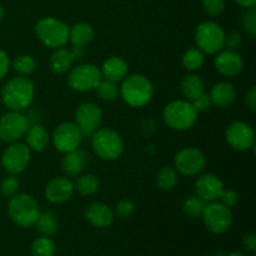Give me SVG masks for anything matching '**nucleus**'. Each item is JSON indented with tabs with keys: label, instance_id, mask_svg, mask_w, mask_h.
Instances as JSON below:
<instances>
[{
	"label": "nucleus",
	"instance_id": "obj_1",
	"mask_svg": "<svg viewBox=\"0 0 256 256\" xmlns=\"http://www.w3.org/2000/svg\"><path fill=\"white\" fill-rule=\"evenodd\" d=\"M35 88L26 76H15L8 80L2 90V99L10 112H22L30 106L34 99Z\"/></svg>",
	"mask_w": 256,
	"mask_h": 256
},
{
	"label": "nucleus",
	"instance_id": "obj_2",
	"mask_svg": "<svg viewBox=\"0 0 256 256\" xmlns=\"http://www.w3.org/2000/svg\"><path fill=\"white\" fill-rule=\"evenodd\" d=\"M8 214L14 224L26 229L34 226L40 215V209L36 200L32 195L20 192L10 198Z\"/></svg>",
	"mask_w": 256,
	"mask_h": 256
},
{
	"label": "nucleus",
	"instance_id": "obj_3",
	"mask_svg": "<svg viewBox=\"0 0 256 256\" xmlns=\"http://www.w3.org/2000/svg\"><path fill=\"white\" fill-rule=\"evenodd\" d=\"M122 100L132 108H142L152 100L154 88L145 75L134 74L122 82L119 89Z\"/></svg>",
	"mask_w": 256,
	"mask_h": 256
},
{
	"label": "nucleus",
	"instance_id": "obj_4",
	"mask_svg": "<svg viewBox=\"0 0 256 256\" xmlns=\"http://www.w3.org/2000/svg\"><path fill=\"white\" fill-rule=\"evenodd\" d=\"M92 146L95 154L106 162L119 159L124 152V142L122 136L109 128H99L92 135Z\"/></svg>",
	"mask_w": 256,
	"mask_h": 256
},
{
	"label": "nucleus",
	"instance_id": "obj_5",
	"mask_svg": "<svg viewBox=\"0 0 256 256\" xmlns=\"http://www.w3.org/2000/svg\"><path fill=\"white\" fill-rule=\"evenodd\" d=\"M69 29L65 22L56 18H42L35 25V34L38 39L48 48L58 49L69 42Z\"/></svg>",
	"mask_w": 256,
	"mask_h": 256
},
{
	"label": "nucleus",
	"instance_id": "obj_6",
	"mask_svg": "<svg viewBox=\"0 0 256 256\" xmlns=\"http://www.w3.org/2000/svg\"><path fill=\"white\" fill-rule=\"evenodd\" d=\"M165 124L174 130H188L196 122L198 112L192 104L186 100L172 102L162 110Z\"/></svg>",
	"mask_w": 256,
	"mask_h": 256
},
{
	"label": "nucleus",
	"instance_id": "obj_7",
	"mask_svg": "<svg viewBox=\"0 0 256 256\" xmlns=\"http://www.w3.org/2000/svg\"><path fill=\"white\" fill-rule=\"evenodd\" d=\"M225 32L214 22H204L196 28L195 40L196 45L205 54H216L225 46Z\"/></svg>",
	"mask_w": 256,
	"mask_h": 256
},
{
	"label": "nucleus",
	"instance_id": "obj_8",
	"mask_svg": "<svg viewBox=\"0 0 256 256\" xmlns=\"http://www.w3.org/2000/svg\"><path fill=\"white\" fill-rule=\"evenodd\" d=\"M202 218L208 230L214 234H224L232 224V212L230 208L218 202H208Z\"/></svg>",
	"mask_w": 256,
	"mask_h": 256
},
{
	"label": "nucleus",
	"instance_id": "obj_9",
	"mask_svg": "<svg viewBox=\"0 0 256 256\" xmlns=\"http://www.w3.org/2000/svg\"><path fill=\"white\" fill-rule=\"evenodd\" d=\"M102 79V72L96 65L80 64L70 70L68 84L75 92H85L95 89Z\"/></svg>",
	"mask_w": 256,
	"mask_h": 256
},
{
	"label": "nucleus",
	"instance_id": "obj_10",
	"mask_svg": "<svg viewBox=\"0 0 256 256\" xmlns=\"http://www.w3.org/2000/svg\"><path fill=\"white\" fill-rule=\"evenodd\" d=\"M29 120L22 112H9L0 119V140L15 142L25 136L29 129Z\"/></svg>",
	"mask_w": 256,
	"mask_h": 256
},
{
	"label": "nucleus",
	"instance_id": "obj_11",
	"mask_svg": "<svg viewBox=\"0 0 256 256\" xmlns=\"http://www.w3.org/2000/svg\"><path fill=\"white\" fill-rule=\"evenodd\" d=\"M82 138L84 135L80 132L79 126L75 122H68L60 124L54 130L52 140L58 152L66 154V152L79 149Z\"/></svg>",
	"mask_w": 256,
	"mask_h": 256
},
{
	"label": "nucleus",
	"instance_id": "obj_12",
	"mask_svg": "<svg viewBox=\"0 0 256 256\" xmlns=\"http://www.w3.org/2000/svg\"><path fill=\"white\" fill-rule=\"evenodd\" d=\"M206 164L205 155L196 148H184L174 156V168L180 174L186 176L198 175Z\"/></svg>",
	"mask_w": 256,
	"mask_h": 256
},
{
	"label": "nucleus",
	"instance_id": "obj_13",
	"mask_svg": "<svg viewBox=\"0 0 256 256\" xmlns=\"http://www.w3.org/2000/svg\"><path fill=\"white\" fill-rule=\"evenodd\" d=\"M30 149L22 142H12L4 150L2 156V165L9 174L18 175L24 172L30 162Z\"/></svg>",
	"mask_w": 256,
	"mask_h": 256
},
{
	"label": "nucleus",
	"instance_id": "obj_14",
	"mask_svg": "<svg viewBox=\"0 0 256 256\" xmlns=\"http://www.w3.org/2000/svg\"><path fill=\"white\" fill-rule=\"evenodd\" d=\"M226 142L236 152H246L255 144V132L248 122L236 120L228 126Z\"/></svg>",
	"mask_w": 256,
	"mask_h": 256
},
{
	"label": "nucleus",
	"instance_id": "obj_15",
	"mask_svg": "<svg viewBox=\"0 0 256 256\" xmlns=\"http://www.w3.org/2000/svg\"><path fill=\"white\" fill-rule=\"evenodd\" d=\"M102 112L94 102H82L75 112V124L84 136H92L100 128Z\"/></svg>",
	"mask_w": 256,
	"mask_h": 256
},
{
	"label": "nucleus",
	"instance_id": "obj_16",
	"mask_svg": "<svg viewBox=\"0 0 256 256\" xmlns=\"http://www.w3.org/2000/svg\"><path fill=\"white\" fill-rule=\"evenodd\" d=\"M224 190L222 180L214 174H204L195 182V195L204 202H218Z\"/></svg>",
	"mask_w": 256,
	"mask_h": 256
},
{
	"label": "nucleus",
	"instance_id": "obj_17",
	"mask_svg": "<svg viewBox=\"0 0 256 256\" xmlns=\"http://www.w3.org/2000/svg\"><path fill=\"white\" fill-rule=\"evenodd\" d=\"M75 188L72 180L65 176H58L45 185V198L52 204H62L72 199Z\"/></svg>",
	"mask_w": 256,
	"mask_h": 256
},
{
	"label": "nucleus",
	"instance_id": "obj_18",
	"mask_svg": "<svg viewBox=\"0 0 256 256\" xmlns=\"http://www.w3.org/2000/svg\"><path fill=\"white\" fill-rule=\"evenodd\" d=\"M214 65L218 72L224 76H236L242 72L244 60L242 55L234 50H220L215 56Z\"/></svg>",
	"mask_w": 256,
	"mask_h": 256
},
{
	"label": "nucleus",
	"instance_id": "obj_19",
	"mask_svg": "<svg viewBox=\"0 0 256 256\" xmlns=\"http://www.w3.org/2000/svg\"><path fill=\"white\" fill-rule=\"evenodd\" d=\"M85 219L96 228H108L114 222V212L102 202H92L85 209Z\"/></svg>",
	"mask_w": 256,
	"mask_h": 256
},
{
	"label": "nucleus",
	"instance_id": "obj_20",
	"mask_svg": "<svg viewBox=\"0 0 256 256\" xmlns=\"http://www.w3.org/2000/svg\"><path fill=\"white\" fill-rule=\"evenodd\" d=\"M212 104L224 109L229 108L236 100V89L229 82H220L212 88L209 92Z\"/></svg>",
	"mask_w": 256,
	"mask_h": 256
},
{
	"label": "nucleus",
	"instance_id": "obj_21",
	"mask_svg": "<svg viewBox=\"0 0 256 256\" xmlns=\"http://www.w3.org/2000/svg\"><path fill=\"white\" fill-rule=\"evenodd\" d=\"M128 70H129V68H128L126 62L122 58L112 56L102 62L100 72H102V76L105 78V80L118 82L124 80V78L128 74Z\"/></svg>",
	"mask_w": 256,
	"mask_h": 256
},
{
	"label": "nucleus",
	"instance_id": "obj_22",
	"mask_svg": "<svg viewBox=\"0 0 256 256\" xmlns=\"http://www.w3.org/2000/svg\"><path fill=\"white\" fill-rule=\"evenodd\" d=\"M75 59H78L75 50L65 49V48H58L50 56L49 65L50 69L55 74H65L72 69Z\"/></svg>",
	"mask_w": 256,
	"mask_h": 256
},
{
	"label": "nucleus",
	"instance_id": "obj_23",
	"mask_svg": "<svg viewBox=\"0 0 256 256\" xmlns=\"http://www.w3.org/2000/svg\"><path fill=\"white\" fill-rule=\"evenodd\" d=\"M86 154L79 149L66 152L62 160V172L69 176H76L84 170L86 165Z\"/></svg>",
	"mask_w": 256,
	"mask_h": 256
},
{
	"label": "nucleus",
	"instance_id": "obj_24",
	"mask_svg": "<svg viewBox=\"0 0 256 256\" xmlns=\"http://www.w3.org/2000/svg\"><path fill=\"white\" fill-rule=\"evenodd\" d=\"M26 145L30 150L40 152H44L50 142V136L42 125L34 124L29 126L26 132Z\"/></svg>",
	"mask_w": 256,
	"mask_h": 256
},
{
	"label": "nucleus",
	"instance_id": "obj_25",
	"mask_svg": "<svg viewBox=\"0 0 256 256\" xmlns=\"http://www.w3.org/2000/svg\"><path fill=\"white\" fill-rule=\"evenodd\" d=\"M94 28L88 22H78L69 29V40L74 46H85L94 39Z\"/></svg>",
	"mask_w": 256,
	"mask_h": 256
},
{
	"label": "nucleus",
	"instance_id": "obj_26",
	"mask_svg": "<svg viewBox=\"0 0 256 256\" xmlns=\"http://www.w3.org/2000/svg\"><path fill=\"white\" fill-rule=\"evenodd\" d=\"M202 92H204V82L199 75L189 74L184 76L182 82V94L188 102H192Z\"/></svg>",
	"mask_w": 256,
	"mask_h": 256
},
{
	"label": "nucleus",
	"instance_id": "obj_27",
	"mask_svg": "<svg viewBox=\"0 0 256 256\" xmlns=\"http://www.w3.org/2000/svg\"><path fill=\"white\" fill-rule=\"evenodd\" d=\"M38 228V232L42 235V236H52L58 232L59 229V222H58L56 216L52 214V212L46 210V212H40L39 218H38L36 222H35Z\"/></svg>",
	"mask_w": 256,
	"mask_h": 256
},
{
	"label": "nucleus",
	"instance_id": "obj_28",
	"mask_svg": "<svg viewBox=\"0 0 256 256\" xmlns=\"http://www.w3.org/2000/svg\"><path fill=\"white\" fill-rule=\"evenodd\" d=\"M178 182V172L174 166L165 165L156 176V185L162 192H170Z\"/></svg>",
	"mask_w": 256,
	"mask_h": 256
},
{
	"label": "nucleus",
	"instance_id": "obj_29",
	"mask_svg": "<svg viewBox=\"0 0 256 256\" xmlns=\"http://www.w3.org/2000/svg\"><path fill=\"white\" fill-rule=\"evenodd\" d=\"M204 52L200 49H196V48L188 49L186 52L182 54V66L186 70H189V72H196V70H199L200 68L204 65Z\"/></svg>",
	"mask_w": 256,
	"mask_h": 256
},
{
	"label": "nucleus",
	"instance_id": "obj_30",
	"mask_svg": "<svg viewBox=\"0 0 256 256\" xmlns=\"http://www.w3.org/2000/svg\"><path fill=\"white\" fill-rule=\"evenodd\" d=\"M74 188L79 194L88 196V195H92L98 192V189H99V180H98L95 175L84 174L78 178L76 182L74 184Z\"/></svg>",
	"mask_w": 256,
	"mask_h": 256
},
{
	"label": "nucleus",
	"instance_id": "obj_31",
	"mask_svg": "<svg viewBox=\"0 0 256 256\" xmlns=\"http://www.w3.org/2000/svg\"><path fill=\"white\" fill-rule=\"evenodd\" d=\"M55 252H56V245L48 236L38 238L32 245V256H55Z\"/></svg>",
	"mask_w": 256,
	"mask_h": 256
},
{
	"label": "nucleus",
	"instance_id": "obj_32",
	"mask_svg": "<svg viewBox=\"0 0 256 256\" xmlns=\"http://www.w3.org/2000/svg\"><path fill=\"white\" fill-rule=\"evenodd\" d=\"M98 96L104 102H114L119 96L120 92L118 88L116 82H109V80H102L95 88Z\"/></svg>",
	"mask_w": 256,
	"mask_h": 256
},
{
	"label": "nucleus",
	"instance_id": "obj_33",
	"mask_svg": "<svg viewBox=\"0 0 256 256\" xmlns=\"http://www.w3.org/2000/svg\"><path fill=\"white\" fill-rule=\"evenodd\" d=\"M206 202H202L196 195H190L182 202V212L189 218H199L202 216L204 208Z\"/></svg>",
	"mask_w": 256,
	"mask_h": 256
},
{
	"label": "nucleus",
	"instance_id": "obj_34",
	"mask_svg": "<svg viewBox=\"0 0 256 256\" xmlns=\"http://www.w3.org/2000/svg\"><path fill=\"white\" fill-rule=\"evenodd\" d=\"M12 68L16 72H19L22 76H26L30 75L32 72H35L36 69V62H35L34 58L32 55H19L16 59L12 62Z\"/></svg>",
	"mask_w": 256,
	"mask_h": 256
},
{
	"label": "nucleus",
	"instance_id": "obj_35",
	"mask_svg": "<svg viewBox=\"0 0 256 256\" xmlns=\"http://www.w3.org/2000/svg\"><path fill=\"white\" fill-rule=\"evenodd\" d=\"M18 190H19V180H18L16 175H12L4 178L0 182V192H2L4 196L12 198L15 194H18Z\"/></svg>",
	"mask_w": 256,
	"mask_h": 256
},
{
	"label": "nucleus",
	"instance_id": "obj_36",
	"mask_svg": "<svg viewBox=\"0 0 256 256\" xmlns=\"http://www.w3.org/2000/svg\"><path fill=\"white\" fill-rule=\"evenodd\" d=\"M242 29L245 30L246 34H249L250 36L254 38L256 35V10L255 8H249L246 9V12H244L242 18Z\"/></svg>",
	"mask_w": 256,
	"mask_h": 256
},
{
	"label": "nucleus",
	"instance_id": "obj_37",
	"mask_svg": "<svg viewBox=\"0 0 256 256\" xmlns=\"http://www.w3.org/2000/svg\"><path fill=\"white\" fill-rule=\"evenodd\" d=\"M135 212V202L132 200L124 199L119 200L116 204V214L118 216L122 218V219H128V218L132 216Z\"/></svg>",
	"mask_w": 256,
	"mask_h": 256
},
{
	"label": "nucleus",
	"instance_id": "obj_38",
	"mask_svg": "<svg viewBox=\"0 0 256 256\" xmlns=\"http://www.w3.org/2000/svg\"><path fill=\"white\" fill-rule=\"evenodd\" d=\"M202 8L212 16H219L225 9L224 0H202Z\"/></svg>",
	"mask_w": 256,
	"mask_h": 256
},
{
	"label": "nucleus",
	"instance_id": "obj_39",
	"mask_svg": "<svg viewBox=\"0 0 256 256\" xmlns=\"http://www.w3.org/2000/svg\"><path fill=\"white\" fill-rule=\"evenodd\" d=\"M192 104V106L195 108L198 112H208L212 106V100H210L209 94L208 92H202L198 98H195L192 102H190Z\"/></svg>",
	"mask_w": 256,
	"mask_h": 256
},
{
	"label": "nucleus",
	"instance_id": "obj_40",
	"mask_svg": "<svg viewBox=\"0 0 256 256\" xmlns=\"http://www.w3.org/2000/svg\"><path fill=\"white\" fill-rule=\"evenodd\" d=\"M219 200L222 204L225 205V206L232 208V206H235L238 202H239V194H238L236 192H234V190H230V189L225 190L224 189L222 190V195H220Z\"/></svg>",
	"mask_w": 256,
	"mask_h": 256
},
{
	"label": "nucleus",
	"instance_id": "obj_41",
	"mask_svg": "<svg viewBox=\"0 0 256 256\" xmlns=\"http://www.w3.org/2000/svg\"><path fill=\"white\" fill-rule=\"evenodd\" d=\"M225 45L229 50H239L242 45V38L239 32H232L228 36H225Z\"/></svg>",
	"mask_w": 256,
	"mask_h": 256
},
{
	"label": "nucleus",
	"instance_id": "obj_42",
	"mask_svg": "<svg viewBox=\"0 0 256 256\" xmlns=\"http://www.w3.org/2000/svg\"><path fill=\"white\" fill-rule=\"evenodd\" d=\"M242 246L245 250L250 252H255L256 250V235L254 232H249V234H245L242 238Z\"/></svg>",
	"mask_w": 256,
	"mask_h": 256
},
{
	"label": "nucleus",
	"instance_id": "obj_43",
	"mask_svg": "<svg viewBox=\"0 0 256 256\" xmlns=\"http://www.w3.org/2000/svg\"><path fill=\"white\" fill-rule=\"evenodd\" d=\"M9 68H10L9 56H8V54L4 52V50L0 49V79H2V78L8 74Z\"/></svg>",
	"mask_w": 256,
	"mask_h": 256
},
{
	"label": "nucleus",
	"instance_id": "obj_44",
	"mask_svg": "<svg viewBox=\"0 0 256 256\" xmlns=\"http://www.w3.org/2000/svg\"><path fill=\"white\" fill-rule=\"evenodd\" d=\"M245 102H246L248 108H249L252 112L256 110V88L252 86L249 92L245 95Z\"/></svg>",
	"mask_w": 256,
	"mask_h": 256
},
{
	"label": "nucleus",
	"instance_id": "obj_45",
	"mask_svg": "<svg viewBox=\"0 0 256 256\" xmlns=\"http://www.w3.org/2000/svg\"><path fill=\"white\" fill-rule=\"evenodd\" d=\"M234 2H236L238 5H240V6L245 8V9H249V8L255 6L256 4V0H234Z\"/></svg>",
	"mask_w": 256,
	"mask_h": 256
},
{
	"label": "nucleus",
	"instance_id": "obj_46",
	"mask_svg": "<svg viewBox=\"0 0 256 256\" xmlns=\"http://www.w3.org/2000/svg\"><path fill=\"white\" fill-rule=\"evenodd\" d=\"M226 256H246V255L242 254V252H230V254L226 255Z\"/></svg>",
	"mask_w": 256,
	"mask_h": 256
},
{
	"label": "nucleus",
	"instance_id": "obj_47",
	"mask_svg": "<svg viewBox=\"0 0 256 256\" xmlns=\"http://www.w3.org/2000/svg\"><path fill=\"white\" fill-rule=\"evenodd\" d=\"M2 16H4V9H2V8L0 6V22H2Z\"/></svg>",
	"mask_w": 256,
	"mask_h": 256
},
{
	"label": "nucleus",
	"instance_id": "obj_48",
	"mask_svg": "<svg viewBox=\"0 0 256 256\" xmlns=\"http://www.w3.org/2000/svg\"><path fill=\"white\" fill-rule=\"evenodd\" d=\"M205 256H206V255H205Z\"/></svg>",
	"mask_w": 256,
	"mask_h": 256
}]
</instances>
